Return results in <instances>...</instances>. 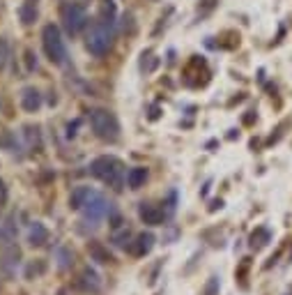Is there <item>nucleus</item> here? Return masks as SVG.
Returning <instances> with one entry per match:
<instances>
[{"instance_id": "nucleus-1", "label": "nucleus", "mask_w": 292, "mask_h": 295, "mask_svg": "<svg viewBox=\"0 0 292 295\" xmlns=\"http://www.w3.org/2000/svg\"><path fill=\"white\" fill-rule=\"evenodd\" d=\"M113 40H115L113 21H111V16L108 19L101 16L99 21H94V25L88 32V51L92 55H97V58H101V55H106L111 51Z\"/></svg>"}, {"instance_id": "nucleus-2", "label": "nucleus", "mask_w": 292, "mask_h": 295, "mask_svg": "<svg viewBox=\"0 0 292 295\" xmlns=\"http://www.w3.org/2000/svg\"><path fill=\"white\" fill-rule=\"evenodd\" d=\"M90 171H92L94 178H99V180H104L106 185H111L113 189H122L124 185V164L118 159V157H97V159L92 161V166H90Z\"/></svg>"}, {"instance_id": "nucleus-3", "label": "nucleus", "mask_w": 292, "mask_h": 295, "mask_svg": "<svg viewBox=\"0 0 292 295\" xmlns=\"http://www.w3.org/2000/svg\"><path fill=\"white\" fill-rule=\"evenodd\" d=\"M90 125H92L94 134L99 136V139H104V141H115L118 134H120L118 118L106 109H94L92 113H90Z\"/></svg>"}, {"instance_id": "nucleus-4", "label": "nucleus", "mask_w": 292, "mask_h": 295, "mask_svg": "<svg viewBox=\"0 0 292 295\" xmlns=\"http://www.w3.org/2000/svg\"><path fill=\"white\" fill-rule=\"evenodd\" d=\"M42 42H44L46 58L53 65H64V60H67V49H64V42H62L58 25H53V23L46 25L44 32H42Z\"/></svg>"}, {"instance_id": "nucleus-5", "label": "nucleus", "mask_w": 292, "mask_h": 295, "mask_svg": "<svg viewBox=\"0 0 292 295\" xmlns=\"http://www.w3.org/2000/svg\"><path fill=\"white\" fill-rule=\"evenodd\" d=\"M60 21H62L64 30L69 35H79L88 25V14H85L83 5H79V3H64L60 7Z\"/></svg>"}, {"instance_id": "nucleus-6", "label": "nucleus", "mask_w": 292, "mask_h": 295, "mask_svg": "<svg viewBox=\"0 0 292 295\" xmlns=\"http://www.w3.org/2000/svg\"><path fill=\"white\" fill-rule=\"evenodd\" d=\"M83 210H85V217H88V219L99 221V219H104V217L111 212V203L101 194H97V191H94V194L90 196L88 203L83 205Z\"/></svg>"}, {"instance_id": "nucleus-7", "label": "nucleus", "mask_w": 292, "mask_h": 295, "mask_svg": "<svg viewBox=\"0 0 292 295\" xmlns=\"http://www.w3.org/2000/svg\"><path fill=\"white\" fill-rule=\"evenodd\" d=\"M140 219L150 226H159L164 221V210L157 208V205H150V203H143L140 205Z\"/></svg>"}, {"instance_id": "nucleus-8", "label": "nucleus", "mask_w": 292, "mask_h": 295, "mask_svg": "<svg viewBox=\"0 0 292 295\" xmlns=\"http://www.w3.org/2000/svg\"><path fill=\"white\" fill-rule=\"evenodd\" d=\"M21 106H23L28 113H35V111L42 106V95L35 90V88H25V90L21 92Z\"/></svg>"}, {"instance_id": "nucleus-9", "label": "nucleus", "mask_w": 292, "mask_h": 295, "mask_svg": "<svg viewBox=\"0 0 292 295\" xmlns=\"http://www.w3.org/2000/svg\"><path fill=\"white\" fill-rule=\"evenodd\" d=\"M79 286L83 290H90V293H97V290L101 288V281H99V277H97V272L94 270H83L81 272V277H79Z\"/></svg>"}, {"instance_id": "nucleus-10", "label": "nucleus", "mask_w": 292, "mask_h": 295, "mask_svg": "<svg viewBox=\"0 0 292 295\" xmlns=\"http://www.w3.org/2000/svg\"><path fill=\"white\" fill-rule=\"evenodd\" d=\"M92 194H94L92 187H76V189L71 191V199H69L71 208H74V210H83V205L88 203Z\"/></svg>"}, {"instance_id": "nucleus-11", "label": "nucleus", "mask_w": 292, "mask_h": 295, "mask_svg": "<svg viewBox=\"0 0 292 295\" xmlns=\"http://www.w3.org/2000/svg\"><path fill=\"white\" fill-rule=\"evenodd\" d=\"M145 180H148V169H143V166H136V169H131L127 173V182H129V187H131V189L143 187Z\"/></svg>"}, {"instance_id": "nucleus-12", "label": "nucleus", "mask_w": 292, "mask_h": 295, "mask_svg": "<svg viewBox=\"0 0 292 295\" xmlns=\"http://www.w3.org/2000/svg\"><path fill=\"white\" fill-rule=\"evenodd\" d=\"M19 16L25 25H30L37 19V0H25L23 5L19 7Z\"/></svg>"}, {"instance_id": "nucleus-13", "label": "nucleus", "mask_w": 292, "mask_h": 295, "mask_svg": "<svg viewBox=\"0 0 292 295\" xmlns=\"http://www.w3.org/2000/svg\"><path fill=\"white\" fill-rule=\"evenodd\" d=\"M152 245H154V235L152 233H143V235H138V240H136V245L131 247V251H134L136 256H143V254H148V251L152 249Z\"/></svg>"}, {"instance_id": "nucleus-14", "label": "nucleus", "mask_w": 292, "mask_h": 295, "mask_svg": "<svg viewBox=\"0 0 292 295\" xmlns=\"http://www.w3.org/2000/svg\"><path fill=\"white\" fill-rule=\"evenodd\" d=\"M49 240V231H46V226L44 224H32V228H30V245H44V242Z\"/></svg>"}, {"instance_id": "nucleus-15", "label": "nucleus", "mask_w": 292, "mask_h": 295, "mask_svg": "<svg viewBox=\"0 0 292 295\" xmlns=\"http://www.w3.org/2000/svg\"><path fill=\"white\" fill-rule=\"evenodd\" d=\"M90 254L94 256V260H99V263H111V260H113V256H111L99 242H92V245H90Z\"/></svg>"}, {"instance_id": "nucleus-16", "label": "nucleus", "mask_w": 292, "mask_h": 295, "mask_svg": "<svg viewBox=\"0 0 292 295\" xmlns=\"http://www.w3.org/2000/svg\"><path fill=\"white\" fill-rule=\"evenodd\" d=\"M267 240H269V233H267V231H265V228H260V231H258V235L253 233V238H251V247L260 249V247H263Z\"/></svg>"}, {"instance_id": "nucleus-17", "label": "nucleus", "mask_w": 292, "mask_h": 295, "mask_svg": "<svg viewBox=\"0 0 292 295\" xmlns=\"http://www.w3.org/2000/svg\"><path fill=\"white\" fill-rule=\"evenodd\" d=\"M7 58H10V44L0 37V70L7 65Z\"/></svg>"}, {"instance_id": "nucleus-18", "label": "nucleus", "mask_w": 292, "mask_h": 295, "mask_svg": "<svg viewBox=\"0 0 292 295\" xmlns=\"http://www.w3.org/2000/svg\"><path fill=\"white\" fill-rule=\"evenodd\" d=\"M216 290H218V279H216V277H212L209 284L205 286V295H216Z\"/></svg>"}, {"instance_id": "nucleus-19", "label": "nucleus", "mask_w": 292, "mask_h": 295, "mask_svg": "<svg viewBox=\"0 0 292 295\" xmlns=\"http://www.w3.org/2000/svg\"><path fill=\"white\" fill-rule=\"evenodd\" d=\"M5 199H7V187H5V182L0 180V203H5Z\"/></svg>"}, {"instance_id": "nucleus-20", "label": "nucleus", "mask_w": 292, "mask_h": 295, "mask_svg": "<svg viewBox=\"0 0 292 295\" xmlns=\"http://www.w3.org/2000/svg\"><path fill=\"white\" fill-rule=\"evenodd\" d=\"M25 58H28V70H32V67L37 65L35 58H32V51H25Z\"/></svg>"}]
</instances>
